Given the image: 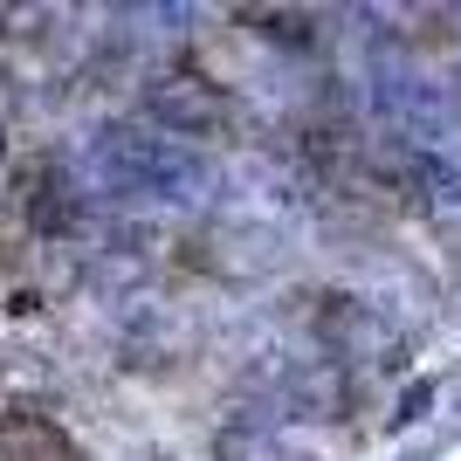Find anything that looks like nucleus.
Returning a JSON list of instances; mask_svg holds the SVG:
<instances>
[{
    "instance_id": "nucleus-4",
    "label": "nucleus",
    "mask_w": 461,
    "mask_h": 461,
    "mask_svg": "<svg viewBox=\"0 0 461 461\" xmlns=\"http://www.w3.org/2000/svg\"><path fill=\"white\" fill-rule=\"evenodd\" d=\"M228 461H310V455H296L276 434H241V441H228Z\"/></svg>"
},
{
    "instance_id": "nucleus-1",
    "label": "nucleus",
    "mask_w": 461,
    "mask_h": 461,
    "mask_svg": "<svg viewBox=\"0 0 461 461\" xmlns=\"http://www.w3.org/2000/svg\"><path fill=\"white\" fill-rule=\"evenodd\" d=\"M152 104L173 117L179 131H221V124L234 117V111H228V96L213 90L207 77H166V83L152 90Z\"/></svg>"
},
{
    "instance_id": "nucleus-2",
    "label": "nucleus",
    "mask_w": 461,
    "mask_h": 461,
    "mask_svg": "<svg viewBox=\"0 0 461 461\" xmlns=\"http://www.w3.org/2000/svg\"><path fill=\"white\" fill-rule=\"evenodd\" d=\"M0 461H77V447H69V434L56 420L14 413V420L0 427Z\"/></svg>"
},
{
    "instance_id": "nucleus-3",
    "label": "nucleus",
    "mask_w": 461,
    "mask_h": 461,
    "mask_svg": "<svg viewBox=\"0 0 461 461\" xmlns=\"http://www.w3.org/2000/svg\"><path fill=\"white\" fill-rule=\"evenodd\" d=\"M241 21H262V35H269V41H296V49L310 41V14H303V7H289V14H283V7H249Z\"/></svg>"
}]
</instances>
